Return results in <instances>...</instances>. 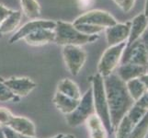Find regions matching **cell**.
<instances>
[{
  "instance_id": "1",
  "label": "cell",
  "mask_w": 148,
  "mask_h": 138,
  "mask_svg": "<svg viewBox=\"0 0 148 138\" xmlns=\"http://www.w3.org/2000/svg\"><path fill=\"white\" fill-rule=\"evenodd\" d=\"M103 78L111 127L114 132L121 120L127 114L135 102L129 94L126 83L117 74H111Z\"/></svg>"
},
{
  "instance_id": "2",
  "label": "cell",
  "mask_w": 148,
  "mask_h": 138,
  "mask_svg": "<svg viewBox=\"0 0 148 138\" xmlns=\"http://www.w3.org/2000/svg\"><path fill=\"white\" fill-rule=\"evenodd\" d=\"M55 38L54 43L61 46L74 45L82 46L86 43L96 42L99 38V35H86L76 29L73 23L58 20L55 21Z\"/></svg>"
},
{
  "instance_id": "3",
  "label": "cell",
  "mask_w": 148,
  "mask_h": 138,
  "mask_svg": "<svg viewBox=\"0 0 148 138\" xmlns=\"http://www.w3.org/2000/svg\"><path fill=\"white\" fill-rule=\"evenodd\" d=\"M90 82H91L90 88L92 89L95 114L102 121V122L104 124L110 134V133H112L113 131H112V127H111L109 106L106 97L104 78L99 74L97 73L90 78Z\"/></svg>"
},
{
  "instance_id": "4",
  "label": "cell",
  "mask_w": 148,
  "mask_h": 138,
  "mask_svg": "<svg viewBox=\"0 0 148 138\" xmlns=\"http://www.w3.org/2000/svg\"><path fill=\"white\" fill-rule=\"evenodd\" d=\"M126 45L127 42L109 46L104 51L98 64V74H99L102 78H106L113 74V71L118 67L119 65H121Z\"/></svg>"
},
{
  "instance_id": "5",
  "label": "cell",
  "mask_w": 148,
  "mask_h": 138,
  "mask_svg": "<svg viewBox=\"0 0 148 138\" xmlns=\"http://www.w3.org/2000/svg\"><path fill=\"white\" fill-rule=\"evenodd\" d=\"M93 114H95V110L93 104L92 89L89 88L81 97L76 108L71 113L66 115V122L69 126L76 127L85 124L86 120Z\"/></svg>"
},
{
  "instance_id": "6",
  "label": "cell",
  "mask_w": 148,
  "mask_h": 138,
  "mask_svg": "<svg viewBox=\"0 0 148 138\" xmlns=\"http://www.w3.org/2000/svg\"><path fill=\"white\" fill-rule=\"evenodd\" d=\"M63 57L70 74L77 76L86 61V53L80 46L66 45L63 47Z\"/></svg>"
},
{
  "instance_id": "7",
  "label": "cell",
  "mask_w": 148,
  "mask_h": 138,
  "mask_svg": "<svg viewBox=\"0 0 148 138\" xmlns=\"http://www.w3.org/2000/svg\"><path fill=\"white\" fill-rule=\"evenodd\" d=\"M116 23V19L110 13L100 9L88 10V11L85 12L84 14L80 15L79 17L76 18L73 22L74 25L88 24L104 29L113 26Z\"/></svg>"
},
{
  "instance_id": "8",
  "label": "cell",
  "mask_w": 148,
  "mask_h": 138,
  "mask_svg": "<svg viewBox=\"0 0 148 138\" xmlns=\"http://www.w3.org/2000/svg\"><path fill=\"white\" fill-rule=\"evenodd\" d=\"M56 22L53 20L48 19H32L30 21L25 23L23 26L19 27L16 32H14L9 39V43L12 44L17 43L18 41L23 40L27 35L36 32L40 29H48V30H54Z\"/></svg>"
},
{
  "instance_id": "9",
  "label": "cell",
  "mask_w": 148,
  "mask_h": 138,
  "mask_svg": "<svg viewBox=\"0 0 148 138\" xmlns=\"http://www.w3.org/2000/svg\"><path fill=\"white\" fill-rule=\"evenodd\" d=\"M134 64L146 66L147 54L143 41L140 39L131 45H126L121 64Z\"/></svg>"
},
{
  "instance_id": "10",
  "label": "cell",
  "mask_w": 148,
  "mask_h": 138,
  "mask_svg": "<svg viewBox=\"0 0 148 138\" xmlns=\"http://www.w3.org/2000/svg\"><path fill=\"white\" fill-rule=\"evenodd\" d=\"M4 83L18 98H23L32 93L37 84L29 78H10L3 79Z\"/></svg>"
},
{
  "instance_id": "11",
  "label": "cell",
  "mask_w": 148,
  "mask_h": 138,
  "mask_svg": "<svg viewBox=\"0 0 148 138\" xmlns=\"http://www.w3.org/2000/svg\"><path fill=\"white\" fill-rule=\"evenodd\" d=\"M131 21L123 23L117 22L113 26H110L105 30L106 39L109 46L117 45L127 42L130 34Z\"/></svg>"
},
{
  "instance_id": "12",
  "label": "cell",
  "mask_w": 148,
  "mask_h": 138,
  "mask_svg": "<svg viewBox=\"0 0 148 138\" xmlns=\"http://www.w3.org/2000/svg\"><path fill=\"white\" fill-rule=\"evenodd\" d=\"M21 136L35 137L36 135V128L32 121L23 116H13L8 126Z\"/></svg>"
},
{
  "instance_id": "13",
  "label": "cell",
  "mask_w": 148,
  "mask_h": 138,
  "mask_svg": "<svg viewBox=\"0 0 148 138\" xmlns=\"http://www.w3.org/2000/svg\"><path fill=\"white\" fill-rule=\"evenodd\" d=\"M148 29V20L144 13L138 14L132 20H131V28L128 40H127V46L131 45L136 41L141 39L143 34Z\"/></svg>"
},
{
  "instance_id": "14",
  "label": "cell",
  "mask_w": 148,
  "mask_h": 138,
  "mask_svg": "<svg viewBox=\"0 0 148 138\" xmlns=\"http://www.w3.org/2000/svg\"><path fill=\"white\" fill-rule=\"evenodd\" d=\"M145 73H147L146 66L128 63L121 64L117 70V75L125 83L132 79L140 78Z\"/></svg>"
},
{
  "instance_id": "15",
  "label": "cell",
  "mask_w": 148,
  "mask_h": 138,
  "mask_svg": "<svg viewBox=\"0 0 148 138\" xmlns=\"http://www.w3.org/2000/svg\"><path fill=\"white\" fill-rule=\"evenodd\" d=\"M54 30L40 29L27 35L23 40L25 43L32 46H42L50 43H54Z\"/></svg>"
},
{
  "instance_id": "16",
  "label": "cell",
  "mask_w": 148,
  "mask_h": 138,
  "mask_svg": "<svg viewBox=\"0 0 148 138\" xmlns=\"http://www.w3.org/2000/svg\"><path fill=\"white\" fill-rule=\"evenodd\" d=\"M90 138H108L109 132L102 121L96 114L91 115L85 122Z\"/></svg>"
},
{
  "instance_id": "17",
  "label": "cell",
  "mask_w": 148,
  "mask_h": 138,
  "mask_svg": "<svg viewBox=\"0 0 148 138\" xmlns=\"http://www.w3.org/2000/svg\"><path fill=\"white\" fill-rule=\"evenodd\" d=\"M53 102L54 106L56 107V109L59 111L67 115L76 108V106L79 103V100L69 98V97L56 91L55 94L53 95Z\"/></svg>"
},
{
  "instance_id": "18",
  "label": "cell",
  "mask_w": 148,
  "mask_h": 138,
  "mask_svg": "<svg viewBox=\"0 0 148 138\" xmlns=\"http://www.w3.org/2000/svg\"><path fill=\"white\" fill-rule=\"evenodd\" d=\"M56 91L76 100H80L81 97H82L79 87L75 81L71 80L70 78H64L61 80L58 83Z\"/></svg>"
},
{
  "instance_id": "19",
  "label": "cell",
  "mask_w": 148,
  "mask_h": 138,
  "mask_svg": "<svg viewBox=\"0 0 148 138\" xmlns=\"http://www.w3.org/2000/svg\"><path fill=\"white\" fill-rule=\"evenodd\" d=\"M21 19L22 12L20 10H13V12L0 24V32L3 35L17 30L21 22Z\"/></svg>"
},
{
  "instance_id": "20",
  "label": "cell",
  "mask_w": 148,
  "mask_h": 138,
  "mask_svg": "<svg viewBox=\"0 0 148 138\" xmlns=\"http://www.w3.org/2000/svg\"><path fill=\"white\" fill-rule=\"evenodd\" d=\"M22 12L26 17L37 19L40 16V6L37 0H19Z\"/></svg>"
},
{
  "instance_id": "21",
  "label": "cell",
  "mask_w": 148,
  "mask_h": 138,
  "mask_svg": "<svg viewBox=\"0 0 148 138\" xmlns=\"http://www.w3.org/2000/svg\"><path fill=\"white\" fill-rule=\"evenodd\" d=\"M126 87L130 96L134 100V102L138 100L146 91L145 87L140 78L132 79L128 82H126Z\"/></svg>"
},
{
  "instance_id": "22",
  "label": "cell",
  "mask_w": 148,
  "mask_h": 138,
  "mask_svg": "<svg viewBox=\"0 0 148 138\" xmlns=\"http://www.w3.org/2000/svg\"><path fill=\"white\" fill-rule=\"evenodd\" d=\"M134 125L135 124L129 119V117L125 115L121 120L117 128L115 129L116 138H130L131 133L134 129Z\"/></svg>"
},
{
  "instance_id": "23",
  "label": "cell",
  "mask_w": 148,
  "mask_h": 138,
  "mask_svg": "<svg viewBox=\"0 0 148 138\" xmlns=\"http://www.w3.org/2000/svg\"><path fill=\"white\" fill-rule=\"evenodd\" d=\"M148 135V111L132 129L130 138H146Z\"/></svg>"
},
{
  "instance_id": "24",
  "label": "cell",
  "mask_w": 148,
  "mask_h": 138,
  "mask_svg": "<svg viewBox=\"0 0 148 138\" xmlns=\"http://www.w3.org/2000/svg\"><path fill=\"white\" fill-rule=\"evenodd\" d=\"M20 99L15 96L11 90H10L6 84L4 83L3 78H0V102H7V101H18Z\"/></svg>"
},
{
  "instance_id": "25",
  "label": "cell",
  "mask_w": 148,
  "mask_h": 138,
  "mask_svg": "<svg viewBox=\"0 0 148 138\" xmlns=\"http://www.w3.org/2000/svg\"><path fill=\"white\" fill-rule=\"evenodd\" d=\"M74 26L80 32H82L86 35H99L100 32H102L103 30H106L104 28L97 27V26H93V25H88V24H77V25H74Z\"/></svg>"
},
{
  "instance_id": "26",
  "label": "cell",
  "mask_w": 148,
  "mask_h": 138,
  "mask_svg": "<svg viewBox=\"0 0 148 138\" xmlns=\"http://www.w3.org/2000/svg\"><path fill=\"white\" fill-rule=\"evenodd\" d=\"M13 116L14 115L12 114V112L8 108L0 107V128L8 126L10 121L13 118Z\"/></svg>"
},
{
  "instance_id": "27",
  "label": "cell",
  "mask_w": 148,
  "mask_h": 138,
  "mask_svg": "<svg viewBox=\"0 0 148 138\" xmlns=\"http://www.w3.org/2000/svg\"><path fill=\"white\" fill-rule=\"evenodd\" d=\"M113 1L124 13H128L134 8L136 0H113Z\"/></svg>"
},
{
  "instance_id": "28",
  "label": "cell",
  "mask_w": 148,
  "mask_h": 138,
  "mask_svg": "<svg viewBox=\"0 0 148 138\" xmlns=\"http://www.w3.org/2000/svg\"><path fill=\"white\" fill-rule=\"evenodd\" d=\"M134 104L136 106L140 107L141 109L145 110V111H148V90L145 92L144 95H143L138 100L135 101Z\"/></svg>"
},
{
  "instance_id": "29",
  "label": "cell",
  "mask_w": 148,
  "mask_h": 138,
  "mask_svg": "<svg viewBox=\"0 0 148 138\" xmlns=\"http://www.w3.org/2000/svg\"><path fill=\"white\" fill-rule=\"evenodd\" d=\"M12 12H13L12 9L8 8L7 7H5L4 5L0 4V24H1Z\"/></svg>"
},
{
  "instance_id": "30",
  "label": "cell",
  "mask_w": 148,
  "mask_h": 138,
  "mask_svg": "<svg viewBox=\"0 0 148 138\" xmlns=\"http://www.w3.org/2000/svg\"><path fill=\"white\" fill-rule=\"evenodd\" d=\"M3 134L5 135V138H21V135H19L18 133H16L14 130H12L9 127H2Z\"/></svg>"
},
{
  "instance_id": "31",
  "label": "cell",
  "mask_w": 148,
  "mask_h": 138,
  "mask_svg": "<svg viewBox=\"0 0 148 138\" xmlns=\"http://www.w3.org/2000/svg\"><path fill=\"white\" fill-rule=\"evenodd\" d=\"M95 4V0H76V5L80 9H88Z\"/></svg>"
},
{
  "instance_id": "32",
  "label": "cell",
  "mask_w": 148,
  "mask_h": 138,
  "mask_svg": "<svg viewBox=\"0 0 148 138\" xmlns=\"http://www.w3.org/2000/svg\"><path fill=\"white\" fill-rule=\"evenodd\" d=\"M141 40L143 41V43L145 44V47L146 50V54H147V65H146V69H147V73H148V29L145 30V32L143 34V36L141 37Z\"/></svg>"
},
{
  "instance_id": "33",
  "label": "cell",
  "mask_w": 148,
  "mask_h": 138,
  "mask_svg": "<svg viewBox=\"0 0 148 138\" xmlns=\"http://www.w3.org/2000/svg\"><path fill=\"white\" fill-rule=\"evenodd\" d=\"M140 79L142 80V82L144 83L146 90H148V73H145V75H143L140 78Z\"/></svg>"
},
{
  "instance_id": "34",
  "label": "cell",
  "mask_w": 148,
  "mask_h": 138,
  "mask_svg": "<svg viewBox=\"0 0 148 138\" xmlns=\"http://www.w3.org/2000/svg\"><path fill=\"white\" fill-rule=\"evenodd\" d=\"M52 138H75V136L74 135H70V134H59L56 135L55 136L52 137Z\"/></svg>"
},
{
  "instance_id": "35",
  "label": "cell",
  "mask_w": 148,
  "mask_h": 138,
  "mask_svg": "<svg viewBox=\"0 0 148 138\" xmlns=\"http://www.w3.org/2000/svg\"><path fill=\"white\" fill-rule=\"evenodd\" d=\"M145 16L146 17L147 20H148V0H146V2H145Z\"/></svg>"
},
{
  "instance_id": "36",
  "label": "cell",
  "mask_w": 148,
  "mask_h": 138,
  "mask_svg": "<svg viewBox=\"0 0 148 138\" xmlns=\"http://www.w3.org/2000/svg\"><path fill=\"white\" fill-rule=\"evenodd\" d=\"M0 138H5V135L3 134V131H2L1 128H0Z\"/></svg>"
},
{
  "instance_id": "37",
  "label": "cell",
  "mask_w": 148,
  "mask_h": 138,
  "mask_svg": "<svg viewBox=\"0 0 148 138\" xmlns=\"http://www.w3.org/2000/svg\"><path fill=\"white\" fill-rule=\"evenodd\" d=\"M21 138H36V137H27V136H21Z\"/></svg>"
},
{
  "instance_id": "38",
  "label": "cell",
  "mask_w": 148,
  "mask_h": 138,
  "mask_svg": "<svg viewBox=\"0 0 148 138\" xmlns=\"http://www.w3.org/2000/svg\"><path fill=\"white\" fill-rule=\"evenodd\" d=\"M2 36H3V35H2V33H1V32H0V38H1Z\"/></svg>"
}]
</instances>
